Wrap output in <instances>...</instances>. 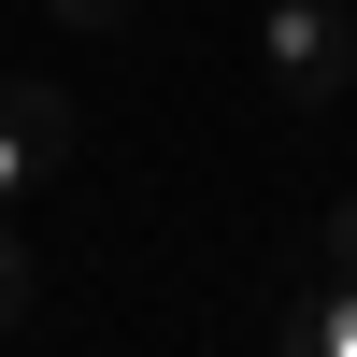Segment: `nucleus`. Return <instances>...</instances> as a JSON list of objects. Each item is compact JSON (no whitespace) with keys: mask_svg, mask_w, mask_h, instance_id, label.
Masks as SVG:
<instances>
[{"mask_svg":"<svg viewBox=\"0 0 357 357\" xmlns=\"http://www.w3.org/2000/svg\"><path fill=\"white\" fill-rule=\"evenodd\" d=\"M57 172H72V100L29 86V72H0V215L29 186H57Z\"/></svg>","mask_w":357,"mask_h":357,"instance_id":"2","label":"nucleus"},{"mask_svg":"<svg viewBox=\"0 0 357 357\" xmlns=\"http://www.w3.org/2000/svg\"><path fill=\"white\" fill-rule=\"evenodd\" d=\"M257 72H272L286 114H329L357 86V15L343 0H272V15H257Z\"/></svg>","mask_w":357,"mask_h":357,"instance_id":"1","label":"nucleus"},{"mask_svg":"<svg viewBox=\"0 0 357 357\" xmlns=\"http://www.w3.org/2000/svg\"><path fill=\"white\" fill-rule=\"evenodd\" d=\"M272 357H357V272L301 286V301H286V329H272Z\"/></svg>","mask_w":357,"mask_h":357,"instance_id":"3","label":"nucleus"},{"mask_svg":"<svg viewBox=\"0 0 357 357\" xmlns=\"http://www.w3.org/2000/svg\"><path fill=\"white\" fill-rule=\"evenodd\" d=\"M15 314H29V229L0 215V329H15Z\"/></svg>","mask_w":357,"mask_h":357,"instance_id":"5","label":"nucleus"},{"mask_svg":"<svg viewBox=\"0 0 357 357\" xmlns=\"http://www.w3.org/2000/svg\"><path fill=\"white\" fill-rule=\"evenodd\" d=\"M143 0H43V29H72V43H129Z\"/></svg>","mask_w":357,"mask_h":357,"instance_id":"4","label":"nucleus"},{"mask_svg":"<svg viewBox=\"0 0 357 357\" xmlns=\"http://www.w3.org/2000/svg\"><path fill=\"white\" fill-rule=\"evenodd\" d=\"M329 272H357V200H329Z\"/></svg>","mask_w":357,"mask_h":357,"instance_id":"6","label":"nucleus"}]
</instances>
